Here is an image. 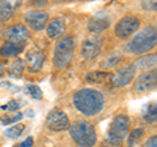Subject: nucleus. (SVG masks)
<instances>
[{
  "label": "nucleus",
  "instance_id": "29",
  "mask_svg": "<svg viewBox=\"0 0 157 147\" xmlns=\"http://www.w3.org/2000/svg\"><path fill=\"white\" fill-rule=\"evenodd\" d=\"M143 147H157V138L156 135L151 137V138H148L145 141V143L143 145Z\"/></svg>",
  "mask_w": 157,
  "mask_h": 147
},
{
  "label": "nucleus",
  "instance_id": "9",
  "mask_svg": "<svg viewBox=\"0 0 157 147\" xmlns=\"http://www.w3.org/2000/svg\"><path fill=\"white\" fill-rule=\"evenodd\" d=\"M136 70L132 64L122 66L119 69H117L113 74H110V82L114 87H124L130 85L132 80L135 78Z\"/></svg>",
  "mask_w": 157,
  "mask_h": 147
},
{
  "label": "nucleus",
  "instance_id": "13",
  "mask_svg": "<svg viewBox=\"0 0 157 147\" xmlns=\"http://www.w3.org/2000/svg\"><path fill=\"white\" fill-rule=\"evenodd\" d=\"M102 43L101 39L98 38H90L82 42L81 45V56L86 60H93L101 53Z\"/></svg>",
  "mask_w": 157,
  "mask_h": 147
},
{
  "label": "nucleus",
  "instance_id": "3",
  "mask_svg": "<svg viewBox=\"0 0 157 147\" xmlns=\"http://www.w3.org/2000/svg\"><path fill=\"white\" fill-rule=\"evenodd\" d=\"M70 134L78 147H94L97 143L96 129L89 121L76 120L70 125Z\"/></svg>",
  "mask_w": 157,
  "mask_h": 147
},
{
  "label": "nucleus",
  "instance_id": "23",
  "mask_svg": "<svg viewBox=\"0 0 157 147\" xmlns=\"http://www.w3.org/2000/svg\"><path fill=\"white\" fill-rule=\"evenodd\" d=\"M24 130H25V125H22V124H14L13 126L8 128L6 131H4V135L8 137V138H11V139H14V138H17V137L21 135Z\"/></svg>",
  "mask_w": 157,
  "mask_h": 147
},
{
  "label": "nucleus",
  "instance_id": "12",
  "mask_svg": "<svg viewBox=\"0 0 157 147\" xmlns=\"http://www.w3.org/2000/svg\"><path fill=\"white\" fill-rule=\"evenodd\" d=\"M110 21H111V17L107 16L106 13H98L88 21L86 27L93 34H100L110 27Z\"/></svg>",
  "mask_w": 157,
  "mask_h": 147
},
{
  "label": "nucleus",
  "instance_id": "30",
  "mask_svg": "<svg viewBox=\"0 0 157 147\" xmlns=\"http://www.w3.org/2000/svg\"><path fill=\"white\" fill-rule=\"evenodd\" d=\"M33 143H34L33 137H28L24 142H21L20 145H17V147H33Z\"/></svg>",
  "mask_w": 157,
  "mask_h": 147
},
{
  "label": "nucleus",
  "instance_id": "27",
  "mask_svg": "<svg viewBox=\"0 0 157 147\" xmlns=\"http://www.w3.org/2000/svg\"><path fill=\"white\" fill-rule=\"evenodd\" d=\"M141 8L145 12H156L157 9V0H141Z\"/></svg>",
  "mask_w": 157,
  "mask_h": 147
},
{
  "label": "nucleus",
  "instance_id": "24",
  "mask_svg": "<svg viewBox=\"0 0 157 147\" xmlns=\"http://www.w3.org/2000/svg\"><path fill=\"white\" fill-rule=\"evenodd\" d=\"M144 135V130L143 129H134L131 131L128 137V147H135L139 142L141 141V137Z\"/></svg>",
  "mask_w": 157,
  "mask_h": 147
},
{
  "label": "nucleus",
  "instance_id": "11",
  "mask_svg": "<svg viewBox=\"0 0 157 147\" xmlns=\"http://www.w3.org/2000/svg\"><path fill=\"white\" fill-rule=\"evenodd\" d=\"M3 35L7 39V42H26L30 37V33L25 25L16 23V25L8 26L3 31Z\"/></svg>",
  "mask_w": 157,
  "mask_h": 147
},
{
  "label": "nucleus",
  "instance_id": "28",
  "mask_svg": "<svg viewBox=\"0 0 157 147\" xmlns=\"http://www.w3.org/2000/svg\"><path fill=\"white\" fill-rule=\"evenodd\" d=\"M20 106L18 104V102H16V100H9L6 106H2V109H4V111H11V112H16L18 108H20Z\"/></svg>",
  "mask_w": 157,
  "mask_h": 147
},
{
  "label": "nucleus",
  "instance_id": "31",
  "mask_svg": "<svg viewBox=\"0 0 157 147\" xmlns=\"http://www.w3.org/2000/svg\"><path fill=\"white\" fill-rule=\"evenodd\" d=\"M47 2L48 0H30V5H33V7H45L46 4H47Z\"/></svg>",
  "mask_w": 157,
  "mask_h": 147
},
{
  "label": "nucleus",
  "instance_id": "33",
  "mask_svg": "<svg viewBox=\"0 0 157 147\" xmlns=\"http://www.w3.org/2000/svg\"><path fill=\"white\" fill-rule=\"evenodd\" d=\"M54 3H56V4H62V3H66L67 0H52Z\"/></svg>",
  "mask_w": 157,
  "mask_h": 147
},
{
  "label": "nucleus",
  "instance_id": "25",
  "mask_svg": "<svg viewBox=\"0 0 157 147\" xmlns=\"http://www.w3.org/2000/svg\"><path fill=\"white\" fill-rule=\"evenodd\" d=\"M25 91L33 98V99H37V100H41V99H42V95H43V94H42L41 87H39L38 85H34V83H29V85H26V87H25Z\"/></svg>",
  "mask_w": 157,
  "mask_h": 147
},
{
  "label": "nucleus",
  "instance_id": "2",
  "mask_svg": "<svg viewBox=\"0 0 157 147\" xmlns=\"http://www.w3.org/2000/svg\"><path fill=\"white\" fill-rule=\"evenodd\" d=\"M157 43V30L155 25L145 26L141 29L136 35L127 43V48L131 53L137 56H143L145 53L151 52L156 47Z\"/></svg>",
  "mask_w": 157,
  "mask_h": 147
},
{
  "label": "nucleus",
  "instance_id": "16",
  "mask_svg": "<svg viewBox=\"0 0 157 147\" xmlns=\"http://www.w3.org/2000/svg\"><path fill=\"white\" fill-rule=\"evenodd\" d=\"M25 50V42H6L0 47V56L2 57H16Z\"/></svg>",
  "mask_w": 157,
  "mask_h": 147
},
{
  "label": "nucleus",
  "instance_id": "14",
  "mask_svg": "<svg viewBox=\"0 0 157 147\" xmlns=\"http://www.w3.org/2000/svg\"><path fill=\"white\" fill-rule=\"evenodd\" d=\"M46 56L41 50L38 48H32L26 52V65L30 72H38L42 69L45 64Z\"/></svg>",
  "mask_w": 157,
  "mask_h": 147
},
{
  "label": "nucleus",
  "instance_id": "32",
  "mask_svg": "<svg viewBox=\"0 0 157 147\" xmlns=\"http://www.w3.org/2000/svg\"><path fill=\"white\" fill-rule=\"evenodd\" d=\"M4 73H6V65L3 61H0V77H3Z\"/></svg>",
  "mask_w": 157,
  "mask_h": 147
},
{
  "label": "nucleus",
  "instance_id": "19",
  "mask_svg": "<svg viewBox=\"0 0 157 147\" xmlns=\"http://www.w3.org/2000/svg\"><path fill=\"white\" fill-rule=\"evenodd\" d=\"M14 4L9 0H0V23H6L13 17Z\"/></svg>",
  "mask_w": 157,
  "mask_h": 147
},
{
  "label": "nucleus",
  "instance_id": "7",
  "mask_svg": "<svg viewBox=\"0 0 157 147\" xmlns=\"http://www.w3.org/2000/svg\"><path fill=\"white\" fill-rule=\"evenodd\" d=\"M45 122H46L47 128L54 131L67 130L71 125V121L68 119L67 113L64 111H62L60 108H54L48 112Z\"/></svg>",
  "mask_w": 157,
  "mask_h": 147
},
{
  "label": "nucleus",
  "instance_id": "5",
  "mask_svg": "<svg viewBox=\"0 0 157 147\" xmlns=\"http://www.w3.org/2000/svg\"><path fill=\"white\" fill-rule=\"evenodd\" d=\"M131 129V119L127 115H117L107 129V141L113 146L119 147L126 141Z\"/></svg>",
  "mask_w": 157,
  "mask_h": 147
},
{
  "label": "nucleus",
  "instance_id": "20",
  "mask_svg": "<svg viewBox=\"0 0 157 147\" xmlns=\"http://www.w3.org/2000/svg\"><path fill=\"white\" fill-rule=\"evenodd\" d=\"M25 70V61L22 59H16L13 63H11V65L8 66V74L13 78H21Z\"/></svg>",
  "mask_w": 157,
  "mask_h": 147
},
{
  "label": "nucleus",
  "instance_id": "15",
  "mask_svg": "<svg viewBox=\"0 0 157 147\" xmlns=\"http://www.w3.org/2000/svg\"><path fill=\"white\" fill-rule=\"evenodd\" d=\"M66 33V21L60 17L52 18L47 25L46 34L50 39H59L64 35Z\"/></svg>",
  "mask_w": 157,
  "mask_h": 147
},
{
  "label": "nucleus",
  "instance_id": "6",
  "mask_svg": "<svg viewBox=\"0 0 157 147\" xmlns=\"http://www.w3.org/2000/svg\"><path fill=\"white\" fill-rule=\"evenodd\" d=\"M139 27H140V20L136 16H134V14H127V16L122 17L117 22L114 27V34L119 39H127L134 35L139 30Z\"/></svg>",
  "mask_w": 157,
  "mask_h": 147
},
{
  "label": "nucleus",
  "instance_id": "10",
  "mask_svg": "<svg viewBox=\"0 0 157 147\" xmlns=\"http://www.w3.org/2000/svg\"><path fill=\"white\" fill-rule=\"evenodd\" d=\"M24 20L33 31H41L47 26L48 13L46 11H41V9H33V11L25 13Z\"/></svg>",
  "mask_w": 157,
  "mask_h": 147
},
{
  "label": "nucleus",
  "instance_id": "17",
  "mask_svg": "<svg viewBox=\"0 0 157 147\" xmlns=\"http://www.w3.org/2000/svg\"><path fill=\"white\" fill-rule=\"evenodd\" d=\"M156 60L157 56L156 53H151V55H143L141 57H139L136 61L132 63L135 70H141V72H148L156 68Z\"/></svg>",
  "mask_w": 157,
  "mask_h": 147
},
{
  "label": "nucleus",
  "instance_id": "18",
  "mask_svg": "<svg viewBox=\"0 0 157 147\" xmlns=\"http://www.w3.org/2000/svg\"><path fill=\"white\" fill-rule=\"evenodd\" d=\"M123 59V55L119 51H114L110 52L109 55H106L100 63V68L102 70H110L113 68H115L117 65H119V63Z\"/></svg>",
  "mask_w": 157,
  "mask_h": 147
},
{
  "label": "nucleus",
  "instance_id": "22",
  "mask_svg": "<svg viewBox=\"0 0 157 147\" xmlns=\"http://www.w3.org/2000/svg\"><path fill=\"white\" fill-rule=\"evenodd\" d=\"M143 117L148 124H156V120H157L156 103H149V104L145 107V109L143 112Z\"/></svg>",
  "mask_w": 157,
  "mask_h": 147
},
{
  "label": "nucleus",
  "instance_id": "1",
  "mask_svg": "<svg viewBox=\"0 0 157 147\" xmlns=\"http://www.w3.org/2000/svg\"><path fill=\"white\" fill-rule=\"evenodd\" d=\"M72 102L75 108L80 113L89 117L98 115L104 109L105 106V98L102 95V92L96 89H89V87L76 91L73 94Z\"/></svg>",
  "mask_w": 157,
  "mask_h": 147
},
{
  "label": "nucleus",
  "instance_id": "8",
  "mask_svg": "<svg viewBox=\"0 0 157 147\" xmlns=\"http://www.w3.org/2000/svg\"><path fill=\"white\" fill-rule=\"evenodd\" d=\"M157 83V74L156 69H152L148 72H143L135 80L134 85H132V91L135 94H144V92H149L156 89Z\"/></svg>",
  "mask_w": 157,
  "mask_h": 147
},
{
  "label": "nucleus",
  "instance_id": "4",
  "mask_svg": "<svg viewBox=\"0 0 157 147\" xmlns=\"http://www.w3.org/2000/svg\"><path fill=\"white\" fill-rule=\"evenodd\" d=\"M75 52V41L71 35H64L58 41L52 57V64L56 69H66L71 64Z\"/></svg>",
  "mask_w": 157,
  "mask_h": 147
},
{
  "label": "nucleus",
  "instance_id": "21",
  "mask_svg": "<svg viewBox=\"0 0 157 147\" xmlns=\"http://www.w3.org/2000/svg\"><path fill=\"white\" fill-rule=\"evenodd\" d=\"M107 78H110V74L107 72H101V70H94L89 72L85 76V80L90 83H102L105 82Z\"/></svg>",
  "mask_w": 157,
  "mask_h": 147
},
{
  "label": "nucleus",
  "instance_id": "26",
  "mask_svg": "<svg viewBox=\"0 0 157 147\" xmlns=\"http://www.w3.org/2000/svg\"><path fill=\"white\" fill-rule=\"evenodd\" d=\"M22 119V113H13V115H4L2 117V124L4 125H12V124H16L17 121H20Z\"/></svg>",
  "mask_w": 157,
  "mask_h": 147
}]
</instances>
